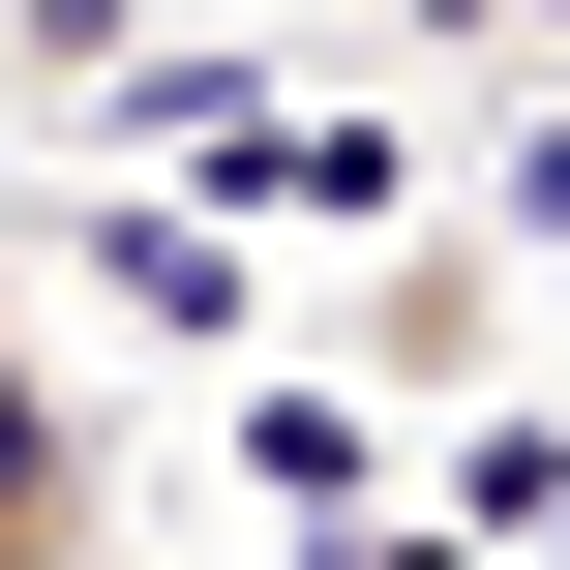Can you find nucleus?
<instances>
[{"instance_id":"7ed1b4c3","label":"nucleus","mask_w":570,"mask_h":570,"mask_svg":"<svg viewBox=\"0 0 570 570\" xmlns=\"http://www.w3.org/2000/svg\"><path fill=\"white\" fill-rule=\"evenodd\" d=\"M240 481H271V511H301V541H331V511H361V481H391V421H361V391H240Z\"/></svg>"},{"instance_id":"f03ea898","label":"nucleus","mask_w":570,"mask_h":570,"mask_svg":"<svg viewBox=\"0 0 570 570\" xmlns=\"http://www.w3.org/2000/svg\"><path fill=\"white\" fill-rule=\"evenodd\" d=\"M90 301L180 331V361H240V240H210V210H90Z\"/></svg>"},{"instance_id":"f257e3e1","label":"nucleus","mask_w":570,"mask_h":570,"mask_svg":"<svg viewBox=\"0 0 570 570\" xmlns=\"http://www.w3.org/2000/svg\"><path fill=\"white\" fill-rule=\"evenodd\" d=\"M0 570H90V421L30 361V301H0Z\"/></svg>"}]
</instances>
